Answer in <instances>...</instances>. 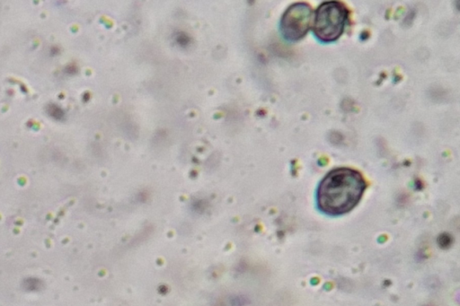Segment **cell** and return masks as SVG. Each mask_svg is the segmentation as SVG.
I'll use <instances>...</instances> for the list:
<instances>
[{
	"label": "cell",
	"mask_w": 460,
	"mask_h": 306,
	"mask_svg": "<svg viewBox=\"0 0 460 306\" xmlns=\"http://www.w3.org/2000/svg\"><path fill=\"white\" fill-rule=\"evenodd\" d=\"M313 12L305 3L291 4L284 13L280 29L286 39L296 41L302 39L309 31Z\"/></svg>",
	"instance_id": "obj_3"
},
{
	"label": "cell",
	"mask_w": 460,
	"mask_h": 306,
	"mask_svg": "<svg viewBox=\"0 0 460 306\" xmlns=\"http://www.w3.org/2000/svg\"><path fill=\"white\" fill-rule=\"evenodd\" d=\"M348 19L349 11L343 4L324 2L315 11L314 33L321 41H334L343 33Z\"/></svg>",
	"instance_id": "obj_2"
},
{
	"label": "cell",
	"mask_w": 460,
	"mask_h": 306,
	"mask_svg": "<svg viewBox=\"0 0 460 306\" xmlns=\"http://www.w3.org/2000/svg\"><path fill=\"white\" fill-rule=\"evenodd\" d=\"M366 187V181L358 171L349 168L334 169L319 184L318 206L327 214H345L358 205Z\"/></svg>",
	"instance_id": "obj_1"
}]
</instances>
